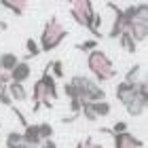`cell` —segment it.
Wrapping results in <instances>:
<instances>
[{
    "label": "cell",
    "instance_id": "obj_14",
    "mask_svg": "<svg viewBox=\"0 0 148 148\" xmlns=\"http://www.w3.org/2000/svg\"><path fill=\"white\" fill-rule=\"evenodd\" d=\"M0 4L4 6V9H9L13 15H23L25 9H28V0H0Z\"/></svg>",
    "mask_w": 148,
    "mask_h": 148
},
{
    "label": "cell",
    "instance_id": "obj_12",
    "mask_svg": "<svg viewBox=\"0 0 148 148\" xmlns=\"http://www.w3.org/2000/svg\"><path fill=\"white\" fill-rule=\"evenodd\" d=\"M21 136H23V144H34L38 146L42 140H40V133H38V123H28L23 127V131H21Z\"/></svg>",
    "mask_w": 148,
    "mask_h": 148
},
{
    "label": "cell",
    "instance_id": "obj_7",
    "mask_svg": "<svg viewBox=\"0 0 148 148\" xmlns=\"http://www.w3.org/2000/svg\"><path fill=\"white\" fill-rule=\"evenodd\" d=\"M146 104H148V95H142V93L136 91V95L123 106H125V110H127L129 116H142L144 110H146Z\"/></svg>",
    "mask_w": 148,
    "mask_h": 148
},
{
    "label": "cell",
    "instance_id": "obj_23",
    "mask_svg": "<svg viewBox=\"0 0 148 148\" xmlns=\"http://www.w3.org/2000/svg\"><path fill=\"white\" fill-rule=\"evenodd\" d=\"M64 93H66V97H68V99L78 97V91H76V87L72 85V80H68V83L64 85Z\"/></svg>",
    "mask_w": 148,
    "mask_h": 148
},
{
    "label": "cell",
    "instance_id": "obj_13",
    "mask_svg": "<svg viewBox=\"0 0 148 148\" xmlns=\"http://www.w3.org/2000/svg\"><path fill=\"white\" fill-rule=\"evenodd\" d=\"M127 32L133 36L136 42H144L148 36V23H129L127 25Z\"/></svg>",
    "mask_w": 148,
    "mask_h": 148
},
{
    "label": "cell",
    "instance_id": "obj_22",
    "mask_svg": "<svg viewBox=\"0 0 148 148\" xmlns=\"http://www.w3.org/2000/svg\"><path fill=\"white\" fill-rule=\"evenodd\" d=\"M97 47V38H91V40H85V42H80V45H76V49L78 51H85V53H89V51H93Z\"/></svg>",
    "mask_w": 148,
    "mask_h": 148
},
{
    "label": "cell",
    "instance_id": "obj_21",
    "mask_svg": "<svg viewBox=\"0 0 148 148\" xmlns=\"http://www.w3.org/2000/svg\"><path fill=\"white\" fill-rule=\"evenodd\" d=\"M38 133H40V140H47V138H53V125L51 123H38Z\"/></svg>",
    "mask_w": 148,
    "mask_h": 148
},
{
    "label": "cell",
    "instance_id": "obj_3",
    "mask_svg": "<svg viewBox=\"0 0 148 148\" xmlns=\"http://www.w3.org/2000/svg\"><path fill=\"white\" fill-rule=\"evenodd\" d=\"M68 36V30L62 25L57 17H51L49 21L45 23L42 34H40V51H55L59 45L64 42V38Z\"/></svg>",
    "mask_w": 148,
    "mask_h": 148
},
{
    "label": "cell",
    "instance_id": "obj_17",
    "mask_svg": "<svg viewBox=\"0 0 148 148\" xmlns=\"http://www.w3.org/2000/svg\"><path fill=\"white\" fill-rule=\"evenodd\" d=\"M17 62H19V57L15 53H0V72H9Z\"/></svg>",
    "mask_w": 148,
    "mask_h": 148
},
{
    "label": "cell",
    "instance_id": "obj_25",
    "mask_svg": "<svg viewBox=\"0 0 148 148\" xmlns=\"http://www.w3.org/2000/svg\"><path fill=\"white\" fill-rule=\"evenodd\" d=\"M76 148H102V146L95 144L91 138H85V140H80V142L76 144Z\"/></svg>",
    "mask_w": 148,
    "mask_h": 148
},
{
    "label": "cell",
    "instance_id": "obj_20",
    "mask_svg": "<svg viewBox=\"0 0 148 148\" xmlns=\"http://www.w3.org/2000/svg\"><path fill=\"white\" fill-rule=\"evenodd\" d=\"M49 72L53 78H64V64L55 59V62H49Z\"/></svg>",
    "mask_w": 148,
    "mask_h": 148
},
{
    "label": "cell",
    "instance_id": "obj_6",
    "mask_svg": "<svg viewBox=\"0 0 148 148\" xmlns=\"http://www.w3.org/2000/svg\"><path fill=\"white\" fill-rule=\"evenodd\" d=\"M114 138V148H142L144 142L136 136H131L129 131H119V133H110Z\"/></svg>",
    "mask_w": 148,
    "mask_h": 148
},
{
    "label": "cell",
    "instance_id": "obj_15",
    "mask_svg": "<svg viewBox=\"0 0 148 148\" xmlns=\"http://www.w3.org/2000/svg\"><path fill=\"white\" fill-rule=\"evenodd\" d=\"M116 38H119V45L123 47V51H127V53H136V51H138V42L133 40V36H131L127 30L121 32Z\"/></svg>",
    "mask_w": 148,
    "mask_h": 148
},
{
    "label": "cell",
    "instance_id": "obj_10",
    "mask_svg": "<svg viewBox=\"0 0 148 148\" xmlns=\"http://www.w3.org/2000/svg\"><path fill=\"white\" fill-rule=\"evenodd\" d=\"M136 83L138 80H125V78L119 83V87H116L114 93H116V99L121 104H127L133 95H136Z\"/></svg>",
    "mask_w": 148,
    "mask_h": 148
},
{
    "label": "cell",
    "instance_id": "obj_18",
    "mask_svg": "<svg viewBox=\"0 0 148 148\" xmlns=\"http://www.w3.org/2000/svg\"><path fill=\"white\" fill-rule=\"evenodd\" d=\"M25 51H28V55H25V59H32V57H36V55H40V45L36 42L34 38H28L25 40Z\"/></svg>",
    "mask_w": 148,
    "mask_h": 148
},
{
    "label": "cell",
    "instance_id": "obj_9",
    "mask_svg": "<svg viewBox=\"0 0 148 148\" xmlns=\"http://www.w3.org/2000/svg\"><path fill=\"white\" fill-rule=\"evenodd\" d=\"M30 74H32V66L28 64V59H23V62H17L9 70V78L17 80V83H25V80L30 78Z\"/></svg>",
    "mask_w": 148,
    "mask_h": 148
},
{
    "label": "cell",
    "instance_id": "obj_5",
    "mask_svg": "<svg viewBox=\"0 0 148 148\" xmlns=\"http://www.w3.org/2000/svg\"><path fill=\"white\" fill-rule=\"evenodd\" d=\"M123 17L125 23H148V4L146 2H138L123 9Z\"/></svg>",
    "mask_w": 148,
    "mask_h": 148
},
{
    "label": "cell",
    "instance_id": "obj_29",
    "mask_svg": "<svg viewBox=\"0 0 148 148\" xmlns=\"http://www.w3.org/2000/svg\"><path fill=\"white\" fill-rule=\"evenodd\" d=\"M13 148H23V144H19V146H13Z\"/></svg>",
    "mask_w": 148,
    "mask_h": 148
},
{
    "label": "cell",
    "instance_id": "obj_2",
    "mask_svg": "<svg viewBox=\"0 0 148 148\" xmlns=\"http://www.w3.org/2000/svg\"><path fill=\"white\" fill-rule=\"evenodd\" d=\"M87 68H89V72L95 76L97 83H108V80H112L116 76L114 62L99 49H93V51L87 53Z\"/></svg>",
    "mask_w": 148,
    "mask_h": 148
},
{
    "label": "cell",
    "instance_id": "obj_8",
    "mask_svg": "<svg viewBox=\"0 0 148 148\" xmlns=\"http://www.w3.org/2000/svg\"><path fill=\"white\" fill-rule=\"evenodd\" d=\"M108 9L114 11V21H112V28H110V32H108V36H110V38H116L121 32H125V30H127L125 17H123V9H119V6H116V4H112V2H108Z\"/></svg>",
    "mask_w": 148,
    "mask_h": 148
},
{
    "label": "cell",
    "instance_id": "obj_16",
    "mask_svg": "<svg viewBox=\"0 0 148 148\" xmlns=\"http://www.w3.org/2000/svg\"><path fill=\"white\" fill-rule=\"evenodd\" d=\"M91 108H93V112H95V116L99 119V116H110V112H112V106L106 102V99H97V102H91Z\"/></svg>",
    "mask_w": 148,
    "mask_h": 148
},
{
    "label": "cell",
    "instance_id": "obj_1",
    "mask_svg": "<svg viewBox=\"0 0 148 148\" xmlns=\"http://www.w3.org/2000/svg\"><path fill=\"white\" fill-rule=\"evenodd\" d=\"M32 95H34V104H32V112H36L40 106L45 108H53V102L59 97V91H57V80L51 76L49 72V66L45 68L42 76H40L36 83H34V89H32Z\"/></svg>",
    "mask_w": 148,
    "mask_h": 148
},
{
    "label": "cell",
    "instance_id": "obj_11",
    "mask_svg": "<svg viewBox=\"0 0 148 148\" xmlns=\"http://www.w3.org/2000/svg\"><path fill=\"white\" fill-rule=\"evenodd\" d=\"M6 91H9V95H11L13 102H25V99H28V91H25L23 83L9 80V83H6Z\"/></svg>",
    "mask_w": 148,
    "mask_h": 148
},
{
    "label": "cell",
    "instance_id": "obj_24",
    "mask_svg": "<svg viewBox=\"0 0 148 148\" xmlns=\"http://www.w3.org/2000/svg\"><path fill=\"white\" fill-rule=\"evenodd\" d=\"M140 70H142V66H140V64L131 66V68H129V72L125 74V80H138V74H140Z\"/></svg>",
    "mask_w": 148,
    "mask_h": 148
},
{
    "label": "cell",
    "instance_id": "obj_19",
    "mask_svg": "<svg viewBox=\"0 0 148 148\" xmlns=\"http://www.w3.org/2000/svg\"><path fill=\"white\" fill-rule=\"evenodd\" d=\"M19 144H23L21 131H9L6 133V148H13V146H19Z\"/></svg>",
    "mask_w": 148,
    "mask_h": 148
},
{
    "label": "cell",
    "instance_id": "obj_28",
    "mask_svg": "<svg viewBox=\"0 0 148 148\" xmlns=\"http://www.w3.org/2000/svg\"><path fill=\"white\" fill-rule=\"evenodd\" d=\"M23 148H38V146H34V144H23Z\"/></svg>",
    "mask_w": 148,
    "mask_h": 148
},
{
    "label": "cell",
    "instance_id": "obj_27",
    "mask_svg": "<svg viewBox=\"0 0 148 148\" xmlns=\"http://www.w3.org/2000/svg\"><path fill=\"white\" fill-rule=\"evenodd\" d=\"M38 148H57V144H55L53 138H47V140H42V142L38 144Z\"/></svg>",
    "mask_w": 148,
    "mask_h": 148
},
{
    "label": "cell",
    "instance_id": "obj_4",
    "mask_svg": "<svg viewBox=\"0 0 148 148\" xmlns=\"http://www.w3.org/2000/svg\"><path fill=\"white\" fill-rule=\"evenodd\" d=\"M70 17L83 28H89L91 19H93V4L91 0H70Z\"/></svg>",
    "mask_w": 148,
    "mask_h": 148
},
{
    "label": "cell",
    "instance_id": "obj_26",
    "mask_svg": "<svg viewBox=\"0 0 148 148\" xmlns=\"http://www.w3.org/2000/svg\"><path fill=\"white\" fill-rule=\"evenodd\" d=\"M0 102H2L4 106H9V108L13 106V99L9 95V91H6V87H4V89H0Z\"/></svg>",
    "mask_w": 148,
    "mask_h": 148
}]
</instances>
